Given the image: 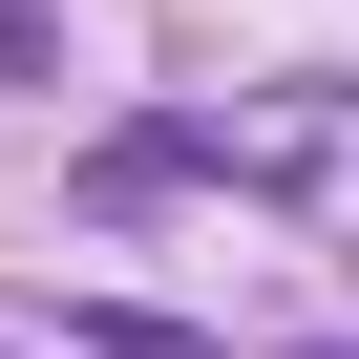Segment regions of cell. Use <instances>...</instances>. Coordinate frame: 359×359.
Returning <instances> with one entry per match:
<instances>
[{
	"instance_id": "1",
	"label": "cell",
	"mask_w": 359,
	"mask_h": 359,
	"mask_svg": "<svg viewBox=\"0 0 359 359\" xmlns=\"http://www.w3.org/2000/svg\"><path fill=\"white\" fill-rule=\"evenodd\" d=\"M0 359H22V338H0Z\"/></svg>"
}]
</instances>
